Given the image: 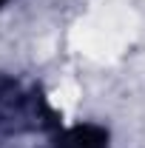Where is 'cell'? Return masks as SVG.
I'll return each instance as SVG.
<instances>
[{
	"mask_svg": "<svg viewBox=\"0 0 145 148\" xmlns=\"http://www.w3.org/2000/svg\"><path fill=\"white\" fill-rule=\"evenodd\" d=\"M63 148H105L103 145V134L94 128H80L71 137H66Z\"/></svg>",
	"mask_w": 145,
	"mask_h": 148,
	"instance_id": "1",
	"label": "cell"
}]
</instances>
